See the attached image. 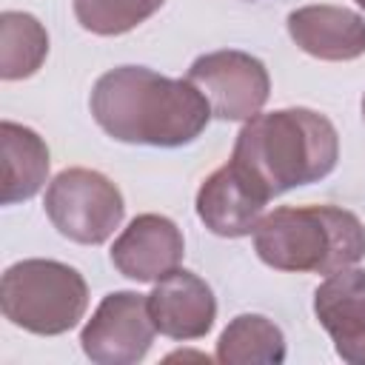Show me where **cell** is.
<instances>
[{"label": "cell", "mask_w": 365, "mask_h": 365, "mask_svg": "<svg viewBox=\"0 0 365 365\" xmlns=\"http://www.w3.org/2000/svg\"><path fill=\"white\" fill-rule=\"evenodd\" d=\"M185 254L182 231L163 214L134 217L111 245V265L134 282H157L180 268Z\"/></svg>", "instance_id": "obj_9"}, {"label": "cell", "mask_w": 365, "mask_h": 365, "mask_svg": "<svg viewBox=\"0 0 365 365\" xmlns=\"http://www.w3.org/2000/svg\"><path fill=\"white\" fill-rule=\"evenodd\" d=\"M285 359V336L279 325L262 314L234 317L217 339V362L222 365H277Z\"/></svg>", "instance_id": "obj_14"}, {"label": "cell", "mask_w": 365, "mask_h": 365, "mask_svg": "<svg viewBox=\"0 0 365 365\" xmlns=\"http://www.w3.org/2000/svg\"><path fill=\"white\" fill-rule=\"evenodd\" d=\"M154 334L157 325L148 311V297L137 291H111L80 331V345L97 365H134L148 354Z\"/></svg>", "instance_id": "obj_7"}, {"label": "cell", "mask_w": 365, "mask_h": 365, "mask_svg": "<svg viewBox=\"0 0 365 365\" xmlns=\"http://www.w3.org/2000/svg\"><path fill=\"white\" fill-rule=\"evenodd\" d=\"M314 314L336 354L351 365H365V271L351 265L328 274L314 291Z\"/></svg>", "instance_id": "obj_11"}, {"label": "cell", "mask_w": 365, "mask_h": 365, "mask_svg": "<svg viewBox=\"0 0 365 365\" xmlns=\"http://www.w3.org/2000/svg\"><path fill=\"white\" fill-rule=\"evenodd\" d=\"M265 191L234 163L228 160L214 174H208L197 191V217L217 237H248L265 211Z\"/></svg>", "instance_id": "obj_8"}, {"label": "cell", "mask_w": 365, "mask_h": 365, "mask_svg": "<svg viewBox=\"0 0 365 365\" xmlns=\"http://www.w3.org/2000/svg\"><path fill=\"white\" fill-rule=\"evenodd\" d=\"M3 317L37 336L71 331L88 308L83 274L57 259H23L6 268L0 279Z\"/></svg>", "instance_id": "obj_4"}, {"label": "cell", "mask_w": 365, "mask_h": 365, "mask_svg": "<svg viewBox=\"0 0 365 365\" xmlns=\"http://www.w3.org/2000/svg\"><path fill=\"white\" fill-rule=\"evenodd\" d=\"M188 80L202 91L217 120L240 123L262 111L271 94V77L262 60L240 48H220L197 57Z\"/></svg>", "instance_id": "obj_6"}, {"label": "cell", "mask_w": 365, "mask_h": 365, "mask_svg": "<svg viewBox=\"0 0 365 365\" xmlns=\"http://www.w3.org/2000/svg\"><path fill=\"white\" fill-rule=\"evenodd\" d=\"M94 123L128 145L180 148L194 143L211 114L202 91L185 77H163L145 66H120L106 71L88 97Z\"/></svg>", "instance_id": "obj_1"}, {"label": "cell", "mask_w": 365, "mask_h": 365, "mask_svg": "<svg viewBox=\"0 0 365 365\" xmlns=\"http://www.w3.org/2000/svg\"><path fill=\"white\" fill-rule=\"evenodd\" d=\"M288 34L317 60L345 63L365 54V17L345 6H302L288 14Z\"/></svg>", "instance_id": "obj_12"}, {"label": "cell", "mask_w": 365, "mask_h": 365, "mask_svg": "<svg viewBox=\"0 0 365 365\" xmlns=\"http://www.w3.org/2000/svg\"><path fill=\"white\" fill-rule=\"evenodd\" d=\"M362 117H365V97H362Z\"/></svg>", "instance_id": "obj_18"}, {"label": "cell", "mask_w": 365, "mask_h": 365, "mask_svg": "<svg viewBox=\"0 0 365 365\" xmlns=\"http://www.w3.org/2000/svg\"><path fill=\"white\" fill-rule=\"evenodd\" d=\"M254 251L277 271L328 277L365 257V225L336 205H282L257 222Z\"/></svg>", "instance_id": "obj_3"}, {"label": "cell", "mask_w": 365, "mask_h": 365, "mask_svg": "<svg viewBox=\"0 0 365 365\" xmlns=\"http://www.w3.org/2000/svg\"><path fill=\"white\" fill-rule=\"evenodd\" d=\"M163 3L165 0H74V17L91 34L117 37L145 23Z\"/></svg>", "instance_id": "obj_16"}, {"label": "cell", "mask_w": 365, "mask_h": 365, "mask_svg": "<svg viewBox=\"0 0 365 365\" xmlns=\"http://www.w3.org/2000/svg\"><path fill=\"white\" fill-rule=\"evenodd\" d=\"M0 145H3V205L31 200L48 177V148L43 137L20 123H0Z\"/></svg>", "instance_id": "obj_13"}, {"label": "cell", "mask_w": 365, "mask_h": 365, "mask_svg": "<svg viewBox=\"0 0 365 365\" xmlns=\"http://www.w3.org/2000/svg\"><path fill=\"white\" fill-rule=\"evenodd\" d=\"M43 208L51 225L80 245L106 242L125 214L120 188L94 168L60 171L46 188Z\"/></svg>", "instance_id": "obj_5"}, {"label": "cell", "mask_w": 365, "mask_h": 365, "mask_svg": "<svg viewBox=\"0 0 365 365\" xmlns=\"http://www.w3.org/2000/svg\"><path fill=\"white\" fill-rule=\"evenodd\" d=\"M231 160L271 200L328 177L339 160V134L314 108H277L245 120Z\"/></svg>", "instance_id": "obj_2"}, {"label": "cell", "mask_w": 365, "mask_h": 365, "mask_svg": "<svg viewBox=\"0 0 365 365\" xmlns=\"http://www.w3.org/2000/svg\"><path fill=\"white\" fill-rule=\"evenodd\" d=\"M48 54V34L43 23L29 11L0 14V77L26 80Z\"/></svg>", "instance_id": "obj_15"}, {"label": "cell", "mask_w": 365, "mask_h": 365, "mask_svg": "<svg viewBox=\"0 0 365 365\" xmlns=\"http://www.w3.org/2000/svg\"><path fill=\"white\" fill-rule=\"evenodd\" d=\"M148 311L157 331L168 339H200L217 319V299L211 285L194 271L174 268L157 279L148 294Z\"/></svg>", "instance_id": "obj_10"}, {"label": "cell", "mask_w": 365, "mask_h": 365, "mask_svg": "<svg viewBox=\"0 0 365 365\" xmlns=\"http://www.w3.org/2000/svg\"><path fill=\"white\" fill-rule=\"evenodd\" d=\"M356 6H359V9H365V0H356Z\"/></svg>", "instance_id": "obj_17"}]
</instances>
